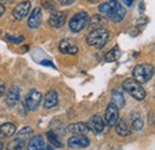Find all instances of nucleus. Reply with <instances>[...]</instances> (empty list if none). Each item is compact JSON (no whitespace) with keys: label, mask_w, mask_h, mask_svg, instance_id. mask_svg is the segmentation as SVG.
Instances as JSON below:
<instances>
[{"label":"nucleus","mask_w":155,"mask_h":150,"mask_svg":"<svg viewBox=\"0 0 155 150\" xmlns=\"http://www.w3.org/2000/svg\"><path fill=\"white\" fill-rule=\"evenodd\" d=\"M58 49L62 54H67V55H75L79 50L78 45L72 39H62L58 44Z\"/></svg>","instance_id":"nucleus-12"},{"label":"nucleus","mask_w":155,"mask_h":150,"mask_svg":"<svg viewBox=\"0 0 155 150\" xmlns=\"http://www.w3.org/2000/svg\"><path fill=\"white\" fill-rule=\"evenodd\" d=\"M123 90L128 94H130L136 100H143L146 98V91L141 86L140 82H137L135 79H125L122 85Z\"/></svg>","instance_id":"nucleus-3"},{"label":"nucleus","mask_w":155,"mask_h":150,"mask_svg":"<svg viewBox=\"0 0 155 150\" xmlns=\"http://www.w3.org/2000/svg\"><path fill=\"white\" fill-rule=\"evenodd\" d=\"M87 125L90 126V129H92L96 133H100V132L104 131V129H105V122H104V119H103L100 116H98V114L93 116V117L91 118L90 124H87Z\"/></svg>","instance_id":"nucleus-16"},{"label":"nucleus","mask_w":155,"mask_h":150,"mask_svg":"<svg viewBox=\"0 0 155 150\" xmlns=\"http://www.w3.org/2000/svg\"><path fill=\"white\" fill-rule=\"evenodd\" d=\"M107 20L105 17L97 15V16H93L91 19H88V24H90V28L93 30V29H98V28H104L106 25Z\"/></svg>","instance_id":"nucleus-21"},{"label":"nucleus","mask_w":155,"mask_h":150,"mask_svg":"<svg viewBox=\"0 0 155 150\" xmlns=\"http://www.w3.org/2000/svg\"><path fill=\"white\" fill-rule=\"evenodd\" d=\"M2 148H4V144H2L1 142H0V149H2Z\"/></svg>","instance_id":"nucleus-33"},{"label":"nucleus","mask_w":155,"mask_h":150,"mask_svg":"<svg viewBox=\"0 0 155 150\" xmlns=\"http://www.w3.org/2000/svg\"><path fill=\"white\" fill-rule=\"evenodd\" d=\"M58 93L55 91H49L48 93L44 95V103H43V106L44 109L49 110V109H53L58 105Z\"/></svg>","instance_id":"nucleus-17"},{"label":"nucleus","mask_w":155,"mask_h":150,"mask_svg":"<svg viewBox=\"0 0 155 150\" xmlns=\"http://www.w3.org/2000/svg\"><path fill=\"white\" fill-rule=\"evenodd\" d=\"M47 138H48V141L50 142V144H51L53 147H55V148H61V147H62V143L60 142L58 135L54 131L47 132Z\"/></svg>","instance_id":"nucleus-25"},{"label":"nucleus","mask_w":155,"mask_h":150,"mask_svg":"<svg viewBox=\"0 0 155 150\" xmlns=\"http://www.w3.org/2000/svg\"><path fill=\"white\" fill-rule=\"evenodd\" d=\"M16 132V126L12 123H5L0 126V138H8L12 137Z\"/></svg>","instance_id":"nucleus-19"},{"label":"nucleus","mask_w":155,"mask_h":150,"mask_svg":"<svg viewBox=\"0 0 155 150\" xmlns=\"http://www.w3.org/2000/svg\"><path fill=\"white\" fill-rule=\"evenodd\" d=\"M153 73H154L153 66H150L148 63L137 64L133 70V79H135L137 82H140L142 85V83L148 82L152 79Z\"/></svg>","instance_id":"nucleus-4"},{"label":"nucleus","mask_w":155,"mask_h":150,"mask_svg":"<svg viewBox=\"0 0 155 150\" xmlns=\"http://www.w3.org/2000/svg\"><path fill=\"white\" fill-rule=\"evenodd\" d=\"M88 2H91V4H98V2H100V0H87Z\"/></svg>","instance_id":"nucleus-32"},{"label":"nucleus","mask_w":155,"mask_h":150,"mask_svg":"<svg viewBox=\"0 0 155 150\" xmlns=\"http://www.w3.org/2000/svg\"><path fill=\"white\" fill-rule=\"evenodd\" d=\"M99 12H101L103 15H106L115 23L122 21L125 17L124 7L119 2H117L116 0H110L107 2H103L99 6Z\"/></svg>","instance_id":"nucleus-1"},{"label":"nucleus","mask_w":155,"mask_h":150,"mask_svg":"<svg viewBox=\"0 0 155 150\" xmlns=\"http://www.w3.org/2000/svg\"><path fill=\"white\" fill-rule=\"evenodd\" d=\"M32 129L29 128V126H25L20 130L16 137H15V141L10 143V147L8 149H16V150H19V149H24L25 145L28 144L29 139L32 137Z\"/></svg>","instance_id":"nucleus-5"},{"label":"nucleus","mask_w":155,"mask_h":150,"mask_svg":"<svg viewBox=\"0 0 155 150\" xmlns=\"http://www.w3.org/2000/svg\"><path fill=\"white\" fill-rule=\"evenodd\" d=\"M68 131L74 135H86L90 131V126L86 123H74L68 126Z\"/></svg>","instance_id":"nucleus-18"},{"label":"nucleus","mask_w":155,"mask_h":150,"mask_svg":"<svg viewBox=\"0 0 155 150\" xmlns=\"http://www.w3.org/2000/svg\"><path fill=\"white\" fill-rule=\"evenodd\" d=\"M111 103H114L118 109H123L124 107L125 100H124V95L122 93V90H119V88L114 90V92H112V101Z\"/></svg>","instance_id":"nucleus-22"},{"label":"nucleus","mask_w":155,"mask_h":150,"mask_svg":"<svg viewBox=\"0 0 155 150\" xmlns=\"http://www.w3.org/2000/svg\"><path fill=\"white\" fill-rule=\"evenodd\" d=\"M19 98H20V92L19 88L13 86L8 90L7 95H6V104L8 107H15L18 103H19Z\"/></svg>","instance_id":"nucleus-13"},{"label":"nucleus","mask_w":155,"mask_h":150,"mask_svg":"<svg viewBox=\"0 0 155 150\" xmlns=\"http://www.w3.org/2000/svg\"><path fill=\"white\" fill-rule=\"evenodd\" d=\"M88 15L85 12V11H81V12H78L75 13L71 20H69V29L72 32H80L82 29H85L88 24Z\"/></svg>","instance_id":"nucleus-6"},{"label":"nucleus","mask_w":155,"mask_h":150,"mask_svg":"<svg viewBox=\"0 0 155 150\" xmlns=\"http://www.w3.org/2000/svg\"><path fill=\"white\" fill-rule=\"evenodd\" d=\"M115 126H116V132L122 137H127L130 133V128H129L128 123L124 119H120V120L118 119L117 123L115 124Z\"/></svg>","instance_id":"nucleus-20"},{"label":"nucleus","mask_w":155,"mask_h":150,"mask_svg":"<svg viewBox=\"0 0 155 150\" xmlns=\"http://www.w3.org/2000/svg\"><path fill=\"white\" fill-rule=\"evenodd\" d=\"M134 1H135V0H123V2H124L127 6H131Z\"/></svg>","instance_id":"nucleus-29"},{"label":"nucleus","mask_w":155,"mask_h":150,"mask_svg":"<svg viewBox=\"0 0 155 150\" xmlns=\"http://www.w3.org/2000/svg\"><path fill=\"white\" fill-rule=\"evenodd\" d=\"M119 119V109L114 103H110L105 110V123L107 126H115L117 120Z\"/></svg>","instance_id":"nucleus-7"},{"label":"nucleus","mask_w":155,"mask_h":150,"mask_svg":"<svg viewBox=\"0 0 155 150\" xmlns=\"http://www.w3.org/2000/svg\"><path fill=\"white\" fill-rule=\"evenodd\" d=\"M42 23V10L36 7L32 12H30V16L28 19V25L30 29H37Z\"/></svg>","instance_id":"nucleus-14"},{"label":"nucleus","mask_w":155,"mask_h":150,"mask_svg":"<svg viewBox=\"0 0 155 150\" xmlns=\"http://www.w3.org/2000/svg\"><path fill=\"white\" fill-rule=\"evenodd\" d=\"M58 2L61 5H71V4L74 2V0H58Z\"/></svg>","instance_id":"nucleus-27"},{"label":"nucleus","mask_w":155,"mask_h":150,"mask_svg":"<svg viewBox=\"0 0 155 150\" xmlns=\"http://www.w3.org/2000/svg\"><path fill=\"white\" fill-rule=\"evenodd\" d=\"M42 64H47V66H51V67H54V64H51V63H50V62H48V61H43V62H42ZM54 68H55V67H54Z\"/></svg>","instance_id":"nucleus-31"},{"label":"nucleus","mask_w":155,"mask_h":150,"mask_svg":"<svg viewBox=\"0 0 155 150\" xmlns=\"http://www.w3.org/2000/svg\"><path fill=\"white\" fill-rule=\"evenodd\" d=\"M30 8H31V2L30 1H21L13 8V17L17 20L24 19L30 13Z\"/></svg>","instance_id":"nucleus-9"},{"label":"nucleus","mask_w":155,"mask_h":150,"mask_svg":"<svg viewBox=\"0 0 155 150\" xmlns=\"http://www.w3.org/2000/svg\"><path fill=\"white\" fill-rule=\"evenodd\" d=\"M6 39H8L11 43H13V44H19L21 43L25 38L23 37V36H19V37H13V36H11V35H7L6 36Z\"/></svg>","instance_id":"nucleus-26"},{"label":"nucleus","mask_w":155,"mask_h":150,"mask_svg":"<svg viewBox=\"0 0 155 150\" xmlns=\"http://www.w3.org/2000/svg\"><path fill=\"white\" fill-rule=\"evenodd\" d=\"M26 145H28L26 148L29 150H43L45 148V142L41 135H37V136L31 137Z\"/></svg>","instance_id":"nucleus-15"},{"label":"nucleus","mask_w":155,"mask_h":150,"mask_svg":"<svg viewBox=\"0 0 155 150\" xmlns=\"http://www.w3.org/2000/svg\"><path fill=\"white\" fill-rule=\"evenodd\" d=\"M88 145H90V139L84 135H75L68 139V147L69 148L80 149V148H86Z\"/></svg>","instance_id":"nucleus-10"},{"label":"nucleus","mask_w":155,"mask_h":150,"mask_svg":"<svg viewBox=\"0 0 155 150\" xmlns=\"http://www.w3.org/2000/svg\"><path fill=\"white\" fill-rule=\"evenodd\" d=\"M109 37H110V32L105 28H98V29H93L86 36V42L90 47L99 49V48H103L106 44Z\"/></svg>","instance_id":"nucleus-2"},{"label":"nucleus","mask_w":155,"mask_h":150,"mask_svg":"<svg viewBox=\"0 0 155 150\" xmlns=\"http://www.w3.org/2000/svg\"><path fill=\"white\" fill-rule=\"evenodd\" d=\"M130 124H131V128L138 131L143 128V120L141 118V116L138 113H133L131 114V118H130Z\"/></svg>","instance_id":"nucleus-23"},{"label":"nucleus","mask_w":155,"mask_h":150,"mask_svg":"<svg viewBox=\"0 0 155 150\" xmlns=\"http://www.w3.org/2000/svg\"><path fill=\"white\" fill-rule=\"evenodd\" d=\"M41 101H42V93L36 90H31L25 98V105L29 111H35L38 107Z\"/></svg>","instance_id":"nucleus-8"},{"label":"nucleus","mask_w":155,"mask_h":150,"mask_svg":"<svg viewBox=\"0 0 155 150\" xmlns=\"http://www.w3.org/2000/svg\"><path fill=\"white\" fill-rule=\"evenodd\" d=\"M119 56H120V50H119L118 45H116V47H114V48L106 54L105 60H106V62H115V61H117V60L119 58Z\"/></svg>","instance_id":"nucleus-24"},{"label":"nucleus","mask_w":155,"mask_h":150,"mask_svg":"<svg viewBox=\"0 0 155 150\" xmlns=\"http://www.w3.org/2000/svg\"><path fill=\"white\" fill-rule=\"evenodd\" d=\"M66 18H67V15L66 12H62V11H56V12H53L50 15V17L48 19V24L51 26V28H61L63 26V24L66 23Z\"/></svg>","instance_id":"nucleus-11"},{"label":"nucleus","mask_w":155,"mask_h":150,"mask_svg":"<svg viewBox=\"0 0 155 150\" xmlns=\"http://www.w3.org/2000/svg\"><path fill=\"white\" fill-rule=\"evenodd\" d=\"M4 12H5V7H4L2 4H0V17L4 15Z\"/></svg>","instance_id":"nucleus-30"},{"label":"nucleus","mask_w":155,"mask_h":150,"mask_svg":"<svg viewBox=\"0 0 155 150\" xmlns=\"http://www.w3.org/2000/svg\"><path fill=\"white\" fill-rule=\"evenodd\" d=\"M5 90H6V88H5V85H4L2 82H0V98H1L2 94L5 93Z\"/></svg>","instance_id":"nucleus-28"}]
</instances>
